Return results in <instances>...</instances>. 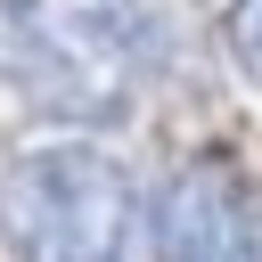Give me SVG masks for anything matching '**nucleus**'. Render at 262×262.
<instances>
[{
	"mask_svg": "<svg viewBox=\"0 0 262 262\" xmlns=\"http://www.w3.org/2000/svg\"><path fill=\"white\" fill-rule=\"evenodd\" d=\"M147 0H0V82L57 123H123L147 90Z\"/></svg>",
	"mask_w": 262,
	"mask_h": 262,
	"instance_id": "1",
	"label": "nucleus"
},
{
	"mask_svg": "<svg viewBox=\"0 0 262 262\" xmlns=\"http://www.w3.org/2000/svg\"><path fill=\"white\" fill-rule=\"evenodd\" d=\"M221 41H229V66L246 82H262V0H229L221 8Z\"/></svg>",
	"mask_w": 262,
	"mask_h": 262,
	"instance_id": "4",
	"label": "nucleus"
},
{
	"mask_svg": "<svg viewBox=\"0 0 262 262\" xmlns=\"http://www.w3.org/2000/svg\"><path fill=\"white\" fill-rule=\"evenodd\" d=\"M156 262H262V180L229 147H196L164 172L147 205Z\"/></svg>",
	"mask_w": 262,
	"mask_h": 262,
	"instance_id": "3",
	"label": "nucleus"
},
{
	"mask_svg": "<svg viewBox=\"0 0 262 262\" xmlns=\"http://www.w3.org/2000/svg\"><path fill=\"white\" fill-rule=\"evenodd\" d=\"M147 188L98 139H49L0 164L8 262H139Z\"/></svg>",
	"mask_w": 262,
	"mask_h": 262,
	"instance_id": "2",
	"label": "nucleus"
}]
</instances>
